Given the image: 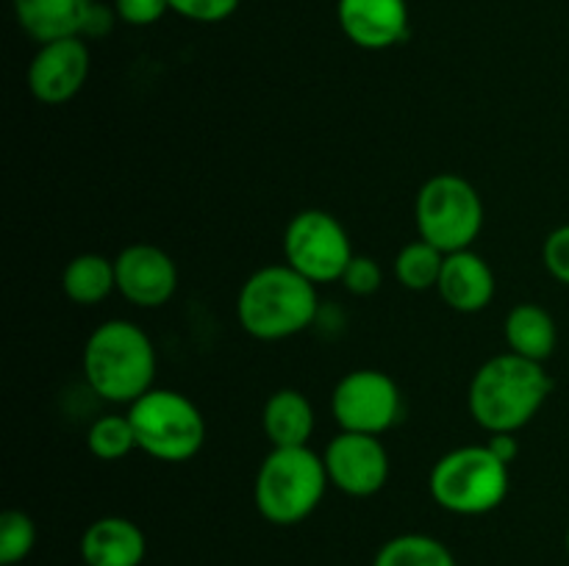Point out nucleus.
Instances as JSON below:
<instances>
[{
	"label": "nucleus",
	"instance_id": "1",
	"mask_svg": "<svg viewBox=\"0 0 569 566\" xmlns=\"http://www.w3.org/2000/svg\"><path fill=\"white\" fill-rule=\"evenodd\" d=\"M553 392L545 364L517 353L483 361L470 381L467 405L487 433H517L531 425Z\"/></svg>",
	"mask_w": 569,
	"mask_h": 566
},
{
	"label": "nucleus",
	"instance_id": "2",
	"mask_svg": "<svg viewBox=\"0 0 569 566\" xmlns=\"http://www.w3.org/2000/svg\"><path fill=\"white\" fill-rule=\"evenodd\" d=\"M81 366L100 400L131 405L153 388L156 347L137 322L106 320L89 333Z\"/></svg>",
	"mask_w": 569,
	"mask_h": 566
},
{
	"label": "nucleus",
	"instance_id": "3",
	"mask_svg": "<svg viewBox=\"0 0 569 566\" xmlns=\"http://www.w3.org/2000/svg\"><path fill=\"white\" fill-rule=\"evenodd\" d=\"M320 311L317 283L283 261L256 270L237 294V320L248 336L259 342H281L298 336Z\"/></svg>",
	"mask_w": 569,
	"mask_h": 566
},
{
	"label": "nucleus",
	"instance_id": "4",
	"mask_svg": "<svg viewBox=\"0 0 569 566\" xmlns=\"http://www.w3.org/2000/svg\"><path fill=\"white\" fill-rule=\"evenodd\" d=\"M331 486L322 455L311 447H272L253 481L256 511L272 525H298L309 519Z\"/></svg>",
	"mask_w": 569,
	"mask_h": 566
},
{
	"label": "nucleus",
	"instance_id": "5",
	"mask_svg": "<svg viewBox=\"0 0 569 566\" xmlns=\"http://www.w3.org/2000/svg\"><path fill=\"white\" fill-rule=\"evenodd\" d=\"M433 503L456 516H483L509 497L511 466L487 444H467L437 458L428 475Z\"/></svg>",
	"mask_w": 569,
	"mask_h": 566
},
{
	"label": "nucleus",
	"instance_id": "6",
	"mask_svg": "<svg viewBox=\"0 0 569 566\" xmlns=\"http://www.w3.org/2000/svg\"><path fill=\"white\" fill-rule=\"evenodd\" d=\"M137 444L144 455L164 464H183L206 444V416L187 394L153 386L128 405Z\"/></svg>",
	"mask_w": 569,
	"mask_h": 566
},
{
	"label": "nucleus",
	"instance_id": "7",
	"mask_svg": "<svg viewBox=\"0 0 569 566\" xmlns=\"http://www.w3.org/2000/svg\"><path fill=\"white\" fill-rule=\"evenodd\" d=\"M415 222L420 239L442 253L470 250L483 231V200L467 178L439 172L417 192Z\"/></svg>",
	"mask_w": 569,
	"mask_h": 566
},
{
	"label": "nucleus",
	"instance_id": "8",
	"mask_svg": "<svg viewBox=\"0 0 569 566\" xmlns=\"http://www.w3.org/2000/svg\"><path fill=\"white\" fill-rule=\"evenodd\" d=\"M353 255V242L331 211H298L283 231V259L317 286L342 281Z\"/></svg>",
	"mask_w": 569,
	"mask_h": 566
},
{
	"label": "nucleus",
	"instance_id": "9",
	"mask_svg": "<svg viewBox=\"0 0 569 566\" xmlns=\"http://www.w3.org/2000/svg\"><path fill=\"white\" fill-rule=\"evenodd\" d=\"M403 397L392 375L381 370H353L342 375L331 394V414L339 431L381 436L398 425Z\"/></svg>",
	"mask_w": 569,
	"mask_h": 566
},
{
	"label": "nucleus",
	"instance_id": "10",
	"mask_svg": "<svg viewBox=\"0 0 569 566\" xmlns=\"http://www.w3.org/2000/svg\"><path fill=\"white\" fill-rule=\"evenodd\" d=\"M328 481L348 497H372L381 492L389 481V453L383 447L381 436H367V433L339 431L328 442L326 453Z\"/></svg>",
	"mask_w": 569,
	"mask_h": 566
},
{
	"label": "nucleus",
	"instance_id": "11",
	"mask_svg": "<svg viewBox=\"0 0 569 566\" xmlns=\"http://www.w3.org/2000/svg\"><path fill=\"white\" fill-rule=\"evenodd\" d=\"M89 70H92V55L83 37L53 39L39 44L33 53L28 64V89L39 103L61 105L81 92Z\"/></svg>",
	"mask_w": 569,
	"mask_h": 566
},
{
	"label": "nucleus",
	"instance_id": "12",
	"mask_svg": "<svg viewBox=\"0 0 569 566\" xmlns=\"http://www.w3.org/2000/svg\"><path fill=\"white\" fill-rule=\"evenodd\" d=\"M117 292L137 309H161L178 292V266L156 244L137 242L114 259Z\"/></svg>",
	"mask_w": 569,
	"mask_h": 566
},
{
	"label": "nucleus",
	"instance_id": "13",
	"mask_svg": "<svg viewBox=\"0 0 569 566\" xmlns=\"http://www.w3.org/2000/svg\"><path fill=\"white\" fill-rule=\"evenodd\" d=\"M337 20L345 37L361 50H389L409 37L406 0H339Z\"/></svg>",
	"mask_w": 569,
	"mask_h": 566
},
{
	"label": "nucleus",
	"instance_id": "14",
	"mask_svg": "<svg viewBox=\"0 0 569 566\" xmlns=\"http://www.w3.org/2000/svg\"><path fill=\"white\" fill-rule=\"evenodd\" d=\"M495 272L489 261L476 250H456L445 255L442 275H439L437 292L459 314H478L495 300Z\"/></svg>",
	"mask_w": 569,
	"mask_h": 566
},
{
	"label": "nucleus",
	"instance_id": "15",
	"mask_svg": "<svg viewBox=\"0 0 569 566\" xmlns=\"http://www.w3.org/2000/svg\"><path fill=\"white\" fill-rule=\"evenodd\" d=\"M78 553L87 566H142L148 538L126 516H100L81 533Z\"/></svg>",
	"mask_w": 569,
	"mask_h": 566
},
{
	"label": "nucleus",
	"instance_id": "16",
	"mask_svg": "<svg viewBox=\"0 0 569 566\" xmlns=\"http://www.w3.org/2000/svg\"><path fill=\"white\" fill-rule=\"evenodd\" d=\"M11 6L22 31L39 44L83 37L98 11L94 0H11Z\"/></svg>",
	"mask_w": 569,
	"mask_h": 566
},
{
	"label": "nucleus",
	"instance_id": "17",
	"mask_svg": "<svg viewBox=\"0 0 569 566\" xmlns=\"http://www.w3.org/2000/svg\"><path fill=\"white\" fill-rule=\"evenodd\" d=\"M261 427L272 447H309L317 427L315 405L300 388H278L267 397Z\"/></svg>",
	"mask_w": 569,
	"mask_h": 566
},
{
	"label": "nucleus",
	"instance_id": "18",
	"mask_svg": "<svg viewBox=\"0 0 569 566\" xmlns=\"http://www.w3.org/2000/svg\"><path fill=\"white\" fill-rule=\"evenodd\" d=\"M503 336L511 353L545 364L559 344V327L553 314L539 303H517L506 314Z\"/></svg>",
	"mask_w": 569,
	"mask_h": 566
},
{
	"label": "nucleus",
	"instance_id": "19",
	"mask_svg": "<svg viewBox=\"0 0 569 566\" xmlns=\"http://www.w3.org/2000/svg\"><path fill=\"white\" fill-rule=\"evenodd\" d=\"M61 289L76 305H98L117 292L114 259L100 253H81L67 261Z\"/></svg>",
	"mask_w": 569,
	"mask_h": 566
},
{
	"label": "nucleus",
	"instance_id": "20",
	"mask_svg": "<svg viewBox=\"0 0 569 566\" xmlns=\"http://www.w3.org/2000/svg\"><path fill=\"white\" fill-rule=\"evenodd\" d=\"M372 566H456V558L439 538L400 533L378 549Z\"/></svg>",
	"mask_w": 569,
	"mask_h": 566
},
{
	"label": "nucleus",
	"instance_id": "21",
	"mask_svg": "<svg viewBox=\"0 0 569 566\" xmlns=\"http://www.w3.org/2000/svg\"><path fill=\"white\" fill-rule=\"evenodd\" d=\"M445 255L439 247H433L426 239H417L409 242L398 255H395V277L400 281V286L409 289V292H428V289H437L439 275H442Z\"/></svg>",
	"mask_w": 569,
	"mask_h": 566
},
{
	"label": "nucleus",
	"instance_id": "22",
	"mask_svg": "<svg viewBox=\"0 0 569 566\" xmlns=\"http://www.w3.org/2000/svg\"><path fill=\"white\" fill-rule=\"evenodd\" d=\"M87 447L100 461H120L131 455L133 449H139L131 416L106 414L94 420L87 431Z\"/></svg>",
	"mask_w": 569,
	"mask_h": 566
},
{
	"label": "nucleus",
	"instance_id": "23",
	"mask_svg": "<svg viewBox=\"0 0 569 566\" xmlns=\"http://www.w3.org/2000/svg\"><path fill=\"white\" fill-rule=\"evenodd\" d=\"M37 544V525L20 508H9L0 516V566H14L31 555Z\"/></svg>",
	"mask_w": 569,
	"mask_h": 566
},
{
	"label": "nucleus",
	"instance_id": "24",
	"mask_svg": "<svg viewBox=\"0 0 569 566\" xmlns=\"http://www.w3.org/2000/svg\"><path fill=\"white\" fill-rule=\"evenodd\" d=\"M381 283L383 272L381 266H378V261L370 259V255L356 253L353 259H350L348 270L342 272V286L348 289L350 294H356V297H370V294H376L378 289H381Z\"/></svg>",
	"mask_w": 569,
	"mask_h": 566
},
{
	"label": "nucleus",
	"instance_id": "25",
	"mask_svg": "<svg viewBox=\"0 0 569 566\" xmlns=\"http://www.w3.org/2000/svg\"><path fill=\"white\" fill-rule=\"evenodd\" d=\"M239 3L242 0H170V11L181 14L183 20L214 26V22L228 20L239 9Z\"/></svg>",
	"mask_w": 569,
	"mask_h": 566
},
{
	"label": "nucleus",
	"instance_id": "26",
	"mask_svg": "<svg viewBox=\"0 0 569 566\" xmlns=\"http://www.w3.org/2000/svg\"><path fill=\"white\" fill-rule=\"evenodd\" d=\"M542 261L545 270H548L556 281L569 286V222L548 233V239H545L542 244Z\"/></svg>",
	"mask_w": 569,
	"mask_h": 566
},
{
	"label": "nucleus",
	"instance_id": "27",
	"mask_svg": "<svg viewBox=\"0 0 569 566\" xmlns=\"http://www.w3.org/2000/svg\"><path fill=\"white\" fill-rule=\"evenodd\" d=\"M114 11L126 26L148 28L170 11V0H114Z\"/></svg>",
	"mask_w": 569,
	"mask_h": 566
},
{
	"label": "nucleus",
	"instance_id": "28",
	"mask_svg": "<svg viewBox=\"0 0 569 566\" xmlns=\"http://www.w3.org/2000/svg\"><path fill=\"white\" fill-rule=\"evenodd\" d=\"M487 447L498 455L506 464H515V458L520 455V442H517V433H489Z\"/></svg>",
	"mask_w": 569,
	"mask_h": 566
},
{
	"label": "nucleus",
	"instance_id": "29",
	"mask_svg": "<svg viewBox=\"0 0 569 566\" xmlns=\"http://www.w3.org/2000/svg\"><path fill=\"white\" fill-rule=\"evenodd\" d=\"M565 547H567V555H569V527H567V536H565Z\"/></svg>",
	"mask_w": 569,
	"mask_h": 566
}]
</instances>
